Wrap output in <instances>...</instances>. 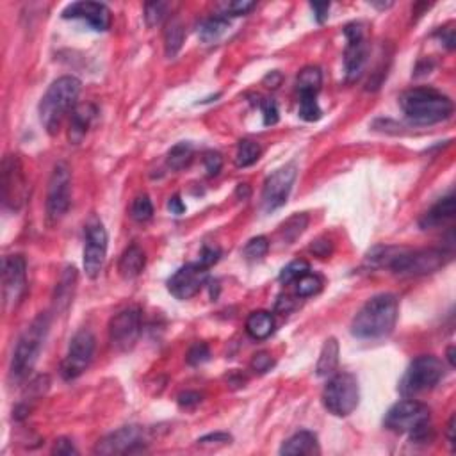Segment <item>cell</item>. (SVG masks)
I'll return each instance as SVG.
<instances>
[{"mask_svg": "<svg viewBox=\"0 0 456 456\" xmlns=\"http://www.w3.org/2000/svg\"><path fill=\"white\" fill-rule=\"evenodd\" d=\"M399 301L394 294H376L363 303L351 321V334L363 341L389 337L396 328Z\"/></svg>", "mask_w": 456, "mask_h": 456, "instance_id": "cell-1", "label": "cell"}, {"mask_svg": "<svg viewBox=\"0 0 456 456\" xmlns=\"http://www.w3.org/2000/svg\"><path fill=\"white\" fill-rule=\"evenodd\" d=\"M78 95H81V81L71 75L59 77L49 86L40 102V119L50 136H56L59 132L64 118L77 107Z\"/></svg>", "mask_w": 456, "mask_h": 456, "instance_id": "cell-2", "label": "cell"}, {"mask_svg": "<svg viewBox=\"0 0 456 456\" xmlns=\"http://www.w3.org/2000/svg\"><path fill=\"white\" fill-rule=\"evenodd\" d=\"M401 109L414 125H435L452 115V100L431 88L408 89L399 98Z\"/></svg>", "mask_w": 456, "mask_h": 456, "instance_id": "cell-3", "label": "cell"}, {"mask_svg": "<svg viewBox=\"0 0 456 456\" xmlns=\"http://www.w3.org/2000/svg\"><path fill=\"white\" fill-rule=\"evenodd\" d=\"M383 423L394 433H408L414 442L431 440L430 408L421 401H399L385 414Z\"/></svg>", "mask_w": 456, "mask_h": 456, "instance_id": "cell-4", "label": "cell"}, {"mask_svg": "<svg viewBox=\"0 0 456 456\" xmlns=\"http://www.w3.org/2000/svg\"><path fill=\"white\" fill-rule=\"evenodd\" d=\"M49 328L50 315L40 314L25 328V332L20 335L11 360V378L16 383L23 382L30 375V371H33L34 363L37 362V356H40L41 348L45 344L47 334H49Z\"/></svg>", "mask_w": 456, "mask_h": 456, "instance_id": "cell-5", "label": "cell"}, {"mask_svg": "<svg viewBox=\"0 0 456 456\" xmlns=\"http://www.w3.org/2000/svg\"><path fill=\"white\" fill-rule=\"evenodd\" d=\"M444 376V363L433 355L417 356L404 373L399 383V392L407 397L435 389Z\"/></svg>", "mask_w": 456, "mask_h": 456, "instance_id": "cell-6", "label": "cell"}, {"mask_svg": "<svg viewBox=\"0 0 456 456\" xmlns=\"http://www.w3.org/2000/svg\"><path fill=\"white\" fill-rule=\"evenodd\" d=\"M360 401L358 382L349 373H339L328 380L323 390V404L335 417H346L353 414Z\"/></svg>", "mask_w": 456, "mask_h": 456, "instance_id": "cell-7", "label": "cell"}, {"mask_svg": "<svg viewBox=\"0 0 456 456\" xmlns=\"http://www.w3.org/2000/svg\"><path fill=\"white\" fill-rule=\"evenodd\" d=\"M71 173L66 163H57L47 189V218L50 223H59L70 209Z\"/></svg>", "mask_w": 456, "mask_h": 456, "instance_id": "cell-8", "label": "cell"}, {"mask_svg": "<svg viewBox=\"0 0 456 456\" xmlns=\"http://www.w3.org/2000/svg\"><path fill=\"white\" fill-rule=\"evenodd\" d=\"M107 257V232L100 219L91 218L86 225L84 271L89 279L100 276Z\"/></svg>", "mask_w": 456, "mask_h": 456, "instance_id": "cell-9", "label": "cell"}, {"mask_svg": "<svg viewBox=\"0 0 456 456\" xmlns=\"http://www.w3.org/2000/svg\"><path fill=\"white\" fill-rule=\"evenodd\" d=\"M141 335V310L129 307L118 312L109 323V339L118 351H130Z\"/></svg>", "mask_w": 456, "mask_h": 456, "instance_id": "cell-10", "label": "cell"}, {"mask_svg": "<svg viewBox=\"0 0 456 456\" xmlns=\"http://www.w3.org/2000/svg\"><path fill=\"white\" fill-rule=\"evenodd\" d=\"M95 353V335L89 330H81L71 337L66 358L61 366L64 380H75L89 368Z\"/></svg>", "mask_w": 456, "mask_h": 456, "instance_id": "cell-11", "label": "cell"}, {"mask_svg": "<svg viewBox=\"0 0 456 456\" xmlns=\"http://www.w3.org/2000/svg\"><path fill=\"white\" fill-rule=\"evenodd\" d=\"M296 177H298L296 164H287V166L280 168V170H276L275 173L269 175V177L266 178V182H264V189H262L264 211L273 212L287 204Z\"/></svg>", "mask_w": 456, "mask_h": 456, "instance_id": "cell-12", "label": "cell"}, {"mask_svg": "<svg viewBox=\"0 0 456 456\" xmlns=\"http://www.w3.org/2000/svg\"><path fill=\"white\" fill-rule=\"evenodd\" d=\"M2 198L11 211H18L27 198L25 175L16 156H6L2 163Z\"/></svg>", "mask_w": 456, "mask_h": 456, "instance_id": "cell-13", "label": "cell"}, {"mask_svg": "<svg viewBox=\"0 0 456 456\" xmlns=\"http://www.w3.org/2000/svg\"><path fill=\"white\" fill-rule=\"evenodd\" d=\"M209 280V267L201 262L186 264L175 271V275L168 280V291L177 300H191L200 293L201 287Z\"/></svg>", "mask_w": 456, "mask_h": 456, "instance_id": "cell-14", "label": "cell"}, {"mask_svg": "<svg viewBox=\"0 0 456 456\" xmlns=\"http://www.w3.org/2000/svg\"><path fill=\"white\" fill-rule=\"evenodd\" d=\"M27 283V264L22 255H9L2 266V294L4 305L11 307L22 300Z\"/></svg>", "mask_w": 456, "mask_h": 456, "instance_id": "cell-15", "label": "cell"}, {"mask_svg": "<svg viewBox=\"0 0 456 456\" xmlns=\"http://www.w3.org/2000/svg\"><path fill=\"white\" fill-rule=\"evenodd\" d=\"M348 37V47L344 50V70L348 81H356L362 75L368 61V43L363 37L362 23H351L344 30Z\"/></svg>", "mask_w": 456, "mask_h": 456, "instance_id": "cell-16", "label": "cell"}, {"mask_svg": "<svg viewBox=\"0 0 456 456\" xmlns=\"http://www.w3.org/2000/svg\"><path fill=\"white\" fill-rule=\"evenodd\" d=\"M141 435V428L138 426L119 428L118 431L102 438L95 448V452L98 455H127L129 452L130 455V452L143 451L145 448H143Z\"/></svg>", "mask_w": 456, "mask_h": 456, "instance_id": "cell-17", "label": "cell"}, {"mask_svg": "<svg viewBox=\"0 0 456 456\" xmlns=\"http://www.w3.org/2000/svg\"><path fill=\"white\" fill-rule=\"evenodd\" d=\"M63 18H81L91 29L104 33L111 27V11L105 4L98 2H74L63 11Z\"/></svg>", "mask_w": 456, "mask_h": 456, "instance_id": "cell-18", "label": "cell"}, {"mask_svg": "<svg viewBox=\"0 0 456 456\" xmlns=\"http://www.w3.org/2000/svg\"><path fill=\"white\" fill-rule=\"evenodd\" d=\"M452 218H455V197L448 194V197L440 198V200L421 218L419 225L421 228L428 230V228H437V226L451 221Z\"/></svg>", "mask_w": 456, "mask_h": 456, "instance_id": "cell-19", "label": "cell"}, {"mask_svg": "<svg viewBox=\"0 0 456 456\" xmlns=\"http://www.w3.org/2000/svg\"><path fill=\"white\" fill-rule=\"evenodd\" d=\"M145 264H146L145 252H143L138 245L129 246V248L122 253V257H119V262H118L119 275H122V279L125 280H134L136 276L141 275L143 269H145Z\"/></svg>", "mask_w": 456, "mask_h": 456, "instance_id": "cell-20", "label": "cell"}, {"mask_svg": "<svg viewBox=\"0 0 456 456\" xmlns=\"http://www.w3.org/2000/svg\"><path fill=\"white\" fill-rule=\"evenodd\" d=\"M97 109L91 104H81L71 111L70 118V141L71 143H81L84 139L86 132H88L89 125L93 122Z\"/></svg>", "mask_w": 456, "mask_h": 456, "instance_id": "cell-21", "label": "cell"}, {"mask_svg": "<svg viewBox=\"0 0 456 456\" xmlns=\"http://www.w3.org/2000/svg\"><path fill=\"white\" fill-rule=\"evenodd\" d=\"M319 452L317 449V437L312 431H298L293 437L287 438L283 445L280 448V455H314Z\"/></svg>", "mask_w": 456, "mask_h": 456, "instance_id": "cell-22", "label": "cell"}, {"mask_svg": "<svg viewBox=\"0 0 456 456\" xmlns=\"http://www.w3.org/2000/svg\"><path fill=\"white\" fill-rule=\"evenodd\" d=\"M275 330V319L269 312L259 310L250 314V317L246 319V332L250 334V337H253L255 341H264L269 337Z\"/></svg>", "mask_w": 456, "mask_h": 456, "instance_id": "cell-23", "label": "cell"}, {"mask_svg": "<svg viewBox=\"0 0 456 456\" xmlns=\"http://www.w3.org/2000/svg\"><path fill=\"white\" fill-rule=\"evenodd\" d=\"M337 366H339V342L337 339L330 337L327 342H325L323 349H321L315 373H317V376H321V378H327V376L334 375Z\"/></svg>", "mask_w": 456, "mask_h": 456, "instance_id": "cell-24", "label": "cell"}, {"mask_svg": "<svg viewBox=\"0 0 456 456\" xmlns=\"http://www.w3.org/2000/svg\"><path fill=\"white\" fill-rule=\"evenodd\" d=\"M298 91L300 97H317V93L321 91L323 86V74L317 66H307L300 71L296 78Z\"/></svg>", "mask_w": 456, "mask_h": 456, "instance_id": "cell-25", "label": "cell"}, {"mask_svg": "<svg viewBox=\"0 0 456 456\" xmlns=\"http://www.w3.org/2000/svg\"><path fill=\"white\" fill-rule=\"evenodd\" d=\"M184 25L178 18L170 20V23L166 25V30H164V52L166 56L175 57L178 52H180L182 45H184Z\"/></svg>", "mask_w": 456, "mask_h": 456, "instance_id": "cell-26", "label": "cell"}, {"mask_svg": "<svg viewBox=\"0 0 456 456\" xmlns=\"http://www.w3.org/2000/svg\"><path fill=\"white\" fill-rule=\"evenodd\" d=\"M228 29V20L226 16H212V18L204 20L198 27V37L204 43H214L219 37L225 34V30Z\"/></svg>", "mask_w": 456, "mask_h": 456, "instance_id": "cell-27", "label": "cell"}, {"mask_svg": "<svg viewBox=\"0 0 456 456\" xmlns=\"http://www.w3.org/2000/svg\"><path fill=\"white\" fill-rule=\"evenodd\" d=\"M193 156H194V148L191 143H187V141L177 143V145H175L173 148L168 152L166 164L170 170L180 171V170H184V168H186L191 160H193Z\"/></svg>", "mask_w": 456, "mask_h": 456, "instance_id": "cell-28", "label": "cell"}, {"mask_svg": "<svg viewBox=\"0 0 456 456\" xmlns=\"http://www.w3.org/2000/svg\"><path fill=\"white\" fill-rule=\"evenodd\" d=\"M308 225V216L307 214H294L293 218L287 219L280 228V239L283 241V245H293L298 238L305 232Z\"/></svg>", "mask_w": 456, "mask_h": 456, "instance_id": "cell-29", "label": "cell"}, {"mask_svg": "<svg viewBox=\"0 0 456 456\" xmlns=\"http://www.w3.org/2000/svg\"><path fill=\"white\" fill-rule=\"evenodd\" d=\"M260 153H262V150H260L259 143L252 141V139H242L238 146V153H235V164L239 168L252 166L259 160Z\"/></svg>", "mask_w": 456, "mask_h": 456, "instance_id": "cell-30", "label": "cell"}, {"mask_svg": "<svg viewBox=\"0 0 456 456\" xmlns=\"http://www.w3.org/2000/svg\"><path fill=\"white\" fill-rule=\"evenodd\" d=\"M75 279H77V273H75L74 267H68L66 273L63 275V280L57 286V296H56V305H61V308H66L68 303H70L71 293H74Z\"/></svg>", "mask_w": 456, "mask_h": 456, "instance_id": "cell-31", "label": "cell"}, {"mask_svg": "<svg viewBox=\"0 0 456 456\" xmlns=\"http://www.w3.org/2000/svg\"><path fill=\"white\" fill-rule=\"evenodd\" d=\"M267 252H269V241L264 235H259V238H253L252 241H248V245L242 250V255L248 262H259L266 257Z\"/></svg>", "mask_w": 456, "mask_h": 456, "instance_id": "cell-32", "label": "cell"}, {"mask_svg": "<svg viewBox=\"0 0 456 456\" xmlns=\"http://www.w3.org/2000/svg\"><path fill=\"white\" fill-rule=\"evenodd\" d=\"M321 287H323V280L319 279L317 275H312L310 271L296 280V293L301 298L314 296L321 291Z\"/></svg>", "mask_w": 456, "mask_h": 456, "instance_id": "cell-33", "label": "cell"}, {"mask_svg": "<svg viewBox=\"0 0 456 456\" xmlns=\"http://www.w3.org/2000/svg\"><path fill=\"white\" fill-rule=\"evenodd\" d=\"M130 212H132V218L136 219V221H139V223L148 221V219H152V216H153L152 200H150L146 194H139V197L132 201Z\"/></svg>", "mask_w": 456, "mask_h": 456, "instance_id": "cell-34", "label": "cell"}, {"mask_svg": "<svg viewBox=\"0 0 456 456\" xmlns=\"http://www.w3.org/2000/svg\"><path fill=\"white\" fill-rule=\"evenodd\" d=\"M298 115H300L301 119L305 122H317L323 115L321 107L317 104V97H300V109H298Z\"/></svg>", "mask_w": 456, "mask_h": 456, "instance_id": "cell-35", "label": "cell"}, {"mask_svg": "<svg viewBox=\"0 0 456 456\" xmlns=\"http://www.w3.org/2000/svg\"><path fill=\"white\" fill-rule=\"evenodd\" d=\"M308 271H310V266H308L307 260H294V262H291L289 266H286L280 271L279 280L282 283H293L300 276H303L305 273H308Z\"/></svg>", "mask_w": 456, "mask_h": 456, "instance_id": "cell-36", "label": "cell"}, {"mask_svg": "<svg viewBox=\"0 0 456 456\" xmlns=\"http://www.w3.org/2000/svg\"><path fill=\"white\" fill-rule=\"evenodd\" d=\"M170 4L166 2H148L145 4V22L148 27H157L168 15Z\"/></svg>", "mask_w": 456, "mask_h": 456, "instance_id": "cell-37", "label": "cell"}, {"mask_svg": "<svg viewBox=\"0 0 456 456\" xmlns=\"http://www.w3.org/2000/svg\"><path fill=\"white\" fill-rule=\"evenodd\" d=\"M186 358L189 366H200V363L207 362L211 358V349H209V346L205 342H197V344L189 348Z\"/></svg>", "mask_w": 456, "mask_h": 456, "instance_id": "cell-38", "label": "cell"}, {"mask_svg": "<svg viewBox=\"0 0 456 456\" xmlns=\"http://www.w3.org/2000/svg\"><path fill=\"white\" fill-rule=\"evenodd\" d=\"M262 107V118H264V125H275L279 123L280 112H279V105H276L275 100H271V98H266V100L260 104Z\"/></svg>", "mask_w": 456, "mask_h": 456, "instance_id": "cell-39", "label": "cell"}, {"mask_svg": "<svg viewBox=\"0 0 456 456\" xmlns=\"http://www.w3.org/2000/svg\"><path fill=\"white\" fill-rule=\"evenodd\" d=\"M273 366H275V360H273V356L266 351L257 353V355L252 358V369L255 373H259V375L267 373Z\"/></svg>", "mask_w": 456, "mask_h": 456, "instance_id": "cell-40", "label": "cell"}, {"mask_svg": "<svg viewBox=\"0 0 456 456\" xmlns=\"http://www.w3.org/2000/svg\"><path fill=\"white\" fill-rule=\"evenodd\" d=\"M204 164H205V170H207V173L211 175V177H214V175H218L219 171H221L223 168V157L219 152H207L204 156Z\"/></svg>", "mask_w": 456, "mask_h": 456, "instance_id": "cell-41", "label": "cell"}, {"mask_svg": "<svg viewBox=\"0 0 456 456\" xmlns=\"http://www.w3.org/2000/svg\"><path fill=\"white\" fill-rule=\"evenodd\" d=\"M255 8L253 2H246V0H238V2H230V4H226L225 11L223 15H230V16H239V15H246L248 11Z\"/></svg>", "mask_w": 456, "mask_h": 456, "instance_id": "cell-42", "label": "cell"}, {"mask_svg": "<svg viewBox=\"0 0 456 456\" xmlns=\"http://www.w3.org/2000/svg\"><path fill=\"white\" fill-rule=\"evenodd\" d=\"M232 442V435L228 433H212V435H205L198 440V445H226Z\"/></svg>", "mask_w": 456, "mask_h": 456, "instance_id": "cell-43", "label": "cell"}, {"mask_svg": "<svg viewBox=\"0 0 456 456\" xmlns=\"http://www.w3.org/2000/svg\"><path fill=\"white\" fill-rule=\"evenodd\" d=\"M200 403H201V394L193 392V390L182 392L180 396H178V404H180L182 408H186V410L198 407Z\"/></svg>", "mask_w": 456, "mask_h": 456, "instance_id": "cell-44", "label": "cell"}, {"mask_svg": "<svg viewBox=\"0 0 456 456\" xmlns=\"http://www.w3.org/2000/svg\"><path fill=\"white\" fill-rule=\"evenodd\" d=\"M219 255H221L219 248H214V246H204V250H201V255H200V262L204 264V266L211 267L212 264L218 262Z\"/></svg>", "mask_w": 456, "mask_h": 456, "instance_id": "cell-45", "label": "cell"}, {"mask_svg": "<svg viewBox=\"0 0 456 456\" xmlns=\"http://www.w3.org/2000/svg\"><path fill=\"white\" fill-rule=\"evenodd\" d=\"M310 250L315 255L321 257V259H327L332 253V242L327 241V239H319V241H315L314 245L310 246Z\"/></svg>", "mask_w": 456, "mask_h": 456, "instance_id": "cell-46", "label": "cell"}, {"mask_svg": "<svg viewBox=\"0 0 456 456\" xmlns=\"http://www.w3.org/2000/svg\"><path fill=\"white\" fill-rule=\"evenodd\" d=\"M54 452L56 455H77V449L74 448V444L68 438H59L54 445Z\"/></svg>", "mask_w": 456, "mask_h": 456, "instance_id": "cell-47", "label": "cell"}, {"mask_svg": "<svg viewBox=\"0 0 456 456\" xmlns=\"http://www.w3.org/2000/svg\"><path fill=\"white\" fill-rule=\"evenodd\" d=\"M310 8L319 23H323L325 20L328 18V11H330V4H328V2H323V4H310Z\"/></svg>", "mask_w": 456, "mask_h": 456, "instance_id": "cell-48", "label": "cell"}, {"mask_svg": "<svg viewBox=\"0 0 456 456\" xmlns=\"http://www.w3.org/2000/svg\"><path fill=\"white\" fill-rule=\"evenodd\" d=\"M168 211L175 216H180L186 212V205H184V201L180 200V197H173L170 198V201H168Z\"/></svg>", "mask_w": 456, "mask_h": 456, "instance_id": "cell-49", "label": "cell"}, {"mask_svg": "<svg viewBox=\"0 0 456 456\" xmlns=\"http://www.w3.org/2000/svg\"><path fill=\"white\" fill-rule=\"evenodd\" d=\"M438 36L442 37V43H444L449 50L455 49V33H452V29H445V36H442V34H438Z\"/></svg>", "mask_w": 456, "mask_h": 456, "instance_id": "cell-50", "label": "cell"}, {"mask_svg": "<svg viewBox=\"0 0 456 456\" xmlns=\"http://www.w3.org/2000/svg\"><path fill=\"white\" fill-rule=\"evenodd\" d=\"M455 423H456V417L452 416L448 423V437H449V444L451 445H455Z\"/></svg>", "mask_w": 456, "mask_h": 456, "instance_id": "cell-51", "label": "cell"}, {"mask_svg": "<svg viewBox=\"0 0 456 456\" xmlns=\"http://www.w3.org/2000/svg\"><path fill=\"white\" fill-rule=\"evenodd\" d=\"M448 360H449V366L451 368H455V346H449L448 348Z\"/></svg>", "mask_w": 456, "mask_h": 456, "instance_id": "cell-52", "label": "cell"}]
</instances>
